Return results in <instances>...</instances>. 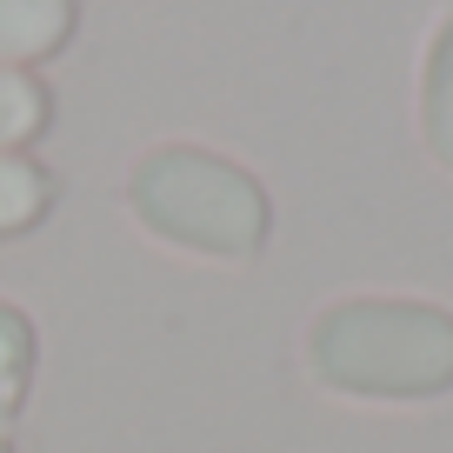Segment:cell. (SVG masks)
<instances>
[{"mask_svg": "<svg viewBox=\"0 0 453 453\" xmlns=\"http://www.w3.org/2000/svg\"><path fill=\"white\" fill-rule=\"evenodd\" d=\"M307 373L347 400H434L453 387V313L394 294L334 300L307 326Z\"/></svg>", "mask_w": 453, "mask_h": 453, "instance_id": "obj_1", "label": "cell"}, {"mask_svg": "<svg viewBox=\"0 0 453 453\" xmlns=\"http://www.w3.org/2000/svg\"><path fill=\"white\" fill-rule=\"evenodd\" d=\"M127 213L200 260H254L273 241V200L241 160L194 141L147 147L127 173Z\"/></svg>", "mask_w": 453, "mask_h": 453, "instance_id": "obj_2", "label": "cell"}, {"mask_svg": "<svg viewBox=\"0 0 453 453\" xmlns=\"http://www.w3.org/2000/svg\"><path fill=\"white\" fill-rule=\"evenodd\" d=\"M81 27L73 0H0V67L41 73V60H54Z\"/></svg>", "mask_w": 453, "mask_h": 453, "instance_id": "obj_3", "label": "cell"}, {"mask_svg": "<svg viewBox=\"0 0 453 453\" xmlns=\"http://www.w3.org/2000/svg\"><path fill=\"white\" fill-rule=\"evenodd\" d=\"M420 141L440 167H453V7L440 14L420 67Z\"/></svg>", "mask_w": 453, "mask_h": 453, "instance_id": "obj_4", "label": "cell"}, {"mask_svg": "<svg viewBox=\"0 0 453 453\" xmlns=\"http://www.w3.org/2000/svg\"><path fill=\"white\" fill-rule=\"evenodd\" d=\"M60 180L54 167H41L34 154H0V241H20L54 213Z\"/></svg>", "mask_w": 453, "mask_h": 453, "instance_id": "obj_5", "label": "cell"}, {"mask_svg": "<svg viewBox=\"0 0 453 453\" xmlns=\"http://www.w3.org/2000/svg\"><path fill=\"white\" fill-rule=\"evenodd\" d=\"M54 127V87L27 67H0V154H27Z\"/></svg>", "mask_w": 453, "mask_h": 453, "instance_id": "obj_6", "label": "cell"}, {"mask_svg": "<svg viewBox=\"0 0 453 453\" xmlns=\"http://www.w3.org/2000/svg\"><path fill=\"white\" fill-rule=\"evenodd\" d=\"M34 360H41V334H34L27 307L0 300V434L20 420V407L34 394Z\"/></svg>", "mask_w": 453, "mask_h": 453, "instance_id": "obj_7", "label": "cell"}, {"mask_svg": "<svg viewBox=\"0 0 453 453\" xmlns=\"http://www.w3.org/2000/svg\"><path fill=\"white\" fill-rule=\"evenodd\" d=\"M0 453H14V447H7V440H0Z\"/></svg>", "mask_w": 453, "mask_h": 453, "instance_id": "obj_8", "label": "cell"}]
</instances>
